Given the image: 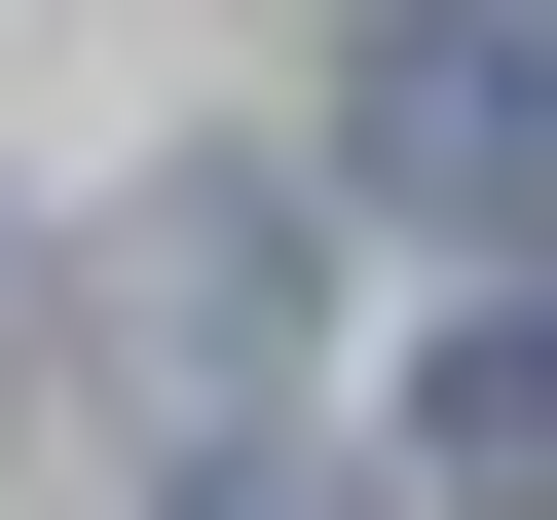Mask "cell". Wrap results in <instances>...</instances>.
I'll use <instances>...</instances> for the list:
<instances>
[{"instance_id": "obj_2", "label": "cell", "mask_w": 557, "mask_h": 520, "mask_svg": "<svg viewBox=\"0 0 557 520\" xmlns=\"http://www.w3.org/2000/svg\"><path fill=\"white\" fill-rule=\"evenodd\" d=\"M112 298H149L186 372H260V335H298V223H260V186H149V260H112Z\"/></svg>"}, {"instance_id": "obj_3", "label": "cell", "mask_w": 557, "mask_h": 520, "mask_svg": "<svg viewBox=\"0 0 557 520\" xmlns=\"http://www.w3.org/2000/svg\"><path fill=\"white\" fill-rule=\"evenodd\" d=\"M446 446H483V483L557 446V298H483V335H446Z\"/></svg>"}, {"instance_id": "obj_1", "label": "cell", "mask_w": 557, "mask_h": 520, "mask_svg": "<svg viewBox=\"0 0 557 520\" xmlns=\"http://www.w3.org/2000/svg\"><path fill=\"white\" fill-rule=\"evenodd\" d=\"M335 149L409 223H520L557 186V0H372V38H335Z\"/></svg>"}, {"instance_id": "obj_4", "label": "cell", "mask_w": 557, "mask_h": 520, "mask_svg": "<svg viewBox=\"0 0 557 520\" xmlns=\"http://www.w3.org/2000/svg\"><path fill=\"white\" fill-rule=\"evenodd\" d=\"M186 520H335V483H186Z\"/></svg>"}]
</instances>
